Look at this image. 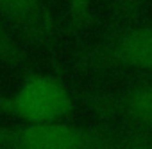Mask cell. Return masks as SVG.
Returning a JSON list of instances; mask_svg holds the SVG:
<instances>
[{
    "instance_id": "obj_5",
    "label": "cell",
    "mask_w": 152,
    "mask_h": 149,
    "mask_svg": "<svg viewBox=\"0 0 152 149\" xmlns=\"http://www.w3.org/2000/svg\"><path fill=\"white\" fill-rule=\"evenodd\" d=\"M0 16L38 41L48 38L45 0H0Z\"/></svg>"
},
{
    "instance_id": "obj_8",
    "label": "cell",
    "mask_w": 152,
    "mask_h": 149,
    "mask_svg": "<svg viewBox=\"0 0 152 149\" xmlns=\"http://www.w3.org/2000/svg\"><path fill=\"white\" fill-rule=\"evenodd\" d=\"M141 0H116V11L122 18L131 16L136 7H140Z\"/></svg>"
},
{
    "instance_id": "obj_2",
    "label": "cell",
    "mask_w": 152,
    "mask_h": 149,
    "mask_svg": "<svg viewBox=\"0 0 152 149\" xmlns=\"http://www.w3.org/2000/svg\"><path fill=\"white\" fill-rule=\"evenodd\" d=\"M0 149H115V136L100 128L68 122L0 128Z\"/></svg>"
},
{
    "instance_id": "obj_6",
    "label": "cell",
    "mask_w": 152,
    "mask_h": 149,
    "mask_svg": "<svg viewBox=\"0 0 152 149\" xmlns=\"http://www.w3.org/2000/svg\"><path fill=\"white\" fill-rule=\"evenodd\" d=\"M0 63L2 65H23L27 58L11 32L0 22Z\"/></svg>"
},
{
    "instance_id": "obj_1",
    "label": "cell",
    "mask_w": 152,
    "mask_h": 149,
    "mask_svg": "<svg viewBox=\"0 0 152 149\" xmlns=\"http://www.w3.org/2000/svg\"><path fill=\"white\" fill-rule=\"evenodd\" d=\"M73 110L66 83L52 74H34L16 90L0 95V113L22 124L61 122Z\"/></svg>"
},
{
    "instance_id": "obj_3",
    "label": "cell",
    "mask_w": 152,
    "mask_h": 149,
    "mask_svg": "<svg viewBox=\"0 0 152 149\" xmlns=\"http://www.w3.org/2000/svg\"><path fill=\"white\" fill-rule=\"evenodd\" d=\"M91 61L102 66L152 72V25L122 31L93 52Z\"/></svg>"
},
{
    "instance_id": "obj_4",
    "label": "cell",
    "mask_w": 152,
    "mask_h": 149,
    "mask_svg": "<svg viewBox=\"0 0 152 149\" xmlns=\"http://www.w3.org/2000/svg\"><path fill=\"white\" fill-rule=\"evenodd\" d=\"M122 120L140 128L152 138V83L132 86L111 99L107 106Z\"/></svg>"
},
{
    "instance_id": "obj_7",
    "label": "cell",
    "mask_w": 152,
    "mask_h": 149,
    "mask_svg": "<svg viewBox=\"0 0 152 149\" xmlns=\"http://www.w3.org/2000/svg\"><path fill=\"white\" fill-rule=\"evenodd\" d=\"M64 2L68 4V9H70L73 22L77 25H83L90 15V7H91L93 0H64Z\"/></svg>"
},
{
    "instance_id": "obj_9",
    "label": "cell",
    "mask_w": 152,
    "mask_h": 149,
    "mask_svg": "<svg viewBox=\"0 0 152 149\" xmlns=\"http://www.w3.org/2000/svg\"><path fill=\"white\" fill-rule=\"evenodd\" d=\"M127 149H152V138L150 136H143V138L132 142Z\"/></svg>"
}]
</instances>
